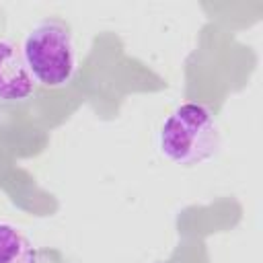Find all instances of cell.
<instances>
[{"instance_id": "3", "label": "cell", "mask_w": 263, "mask_h": 263, "mask_svg": "<svg viewBox=\"0 0 263 263\" xmlns=\"http://www.w3.org/2000/svg\"><path fill=\"white\" fill-rule=\"evenodd\" d=\"M33 92V76L21 49L6 37H0V101H25Z\"/></svg>"}, {"instance_id": "1", "label": "cell", "mask_w": 263, "mask_h": 263, "mask_svg": "<svg viewBox=\"0 0 263 263\" xmlns=\"http://www.w3.org/2000/svg\"><path fill=\"white\" fill-rule=\"evenodd\" d=\"M220 129L210 107L203 103L179 105L162 123L160 152L181 166H193L210 160L220 150Z\"/></svg>"}, {"instance_id": "2", "label": "cell", "mask_w": 263, "mask_h": 263, "mask_svg": "<svg viewBox=\"0 0 263 263\" xmlns=\"http://www.w3.org/2000/svg\"><path fill=\"white\" fill-rule=\"evenodd\" d=\"M21 53L33 80L47 88L66 86L76 72V51L70 27L55 18L37 23L27 33Z\"/></svg>"}, {"instance_id": "4", "label": "cell", "mask_w": 263, "mask_h": 263, "mask_svg": "<svg viewBox=\"0 0 263 263\" xmlns=\"http://www.w3.org/2000/svg\"><path fill=\"white\" fill-rule=\"evenodd\" d=\"M0 263H41L33 242L6 222H0Z\"/></svg>"}]
</instances>
